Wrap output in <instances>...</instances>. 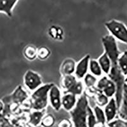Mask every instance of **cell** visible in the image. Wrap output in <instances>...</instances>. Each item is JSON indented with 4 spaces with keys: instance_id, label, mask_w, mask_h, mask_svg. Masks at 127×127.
Returning a JSON list of instances; mask_svg holds the SVG:
<instances>
[{
    "instance_id": "obj_2",
    "label": "cell",
    "mask_w": 127,
    "mask_h": 127,
    "mask_svg": "<svg viewBox=\"0 0 127 127\" xmlns=\"http://www.w3.org/2000/svg\"><path fill=\"white\" fill-rule=\"evenodd\" d=\"M54 83L45 84L33 92L31 97L30 107L33 110H45L48 104V94Z\"/></svg>"
},
{
    "instance_id": "obj_16",
    "label": "cell",
    "mask_w": 127,
    "mask_h": 127,
    "mask_svg": "<svg viewBox=\"0 0 127 127\" xmlns=\"http://www.w3.org/2000/svg\"><path fill=\"white\" fill-rule=\"evenodd\" d=\"M120 118L127 121V84H125L123 89V98L120 108L118 109Z\"/></svg>"
},
{
    "instance_id": "obj_3",
    "label": "cell",
    "mask_w": 127,
    "mask_h": 127,
    "mask_svg": "<svg viewBox=\"0 0 127 127\" xmlns=\"http://www.w3.org/2000/svg\"><path fill=\"white\" fill-rule=\"evenodd\" d=\"M102 43L106 53L109 57L112 64H118V59L121 54L118 47L116 38L112 35H106L102 38Z\"/></svg>"
},
{
    "instance_id": "obj_25",
    "label": "cell",
    "mask_w": 127,
    "mask_h": 127,
    "mask_svg": "<svg viewBox=\"0 0 127 127\" xmlns=\"http://www.w3.org/2000/svg\"><path fill=\"white\" fill-rule=\"evenodd\" d=\"M51 55L50 50L46 46H41L38 48L37 57L39 60L45 61Z\"/></svg>"
},
{
    "instance_id": "obj_21",
    "label": "cell",
    "mask_w": 127,
    "mask_h": 127,
    "mask_svg": "<svg viewBox=\"0 0 127 127\" xmlns=\"http://www.w3.org/2000/svg\"><path fill=\"white\" fill-rule=\"evenodd\" d=\"M89 70L90 72L96 77H100L102 74V69L100 65L98 60H90Z\"/></svg>"
},
{
    "instance_id": "obj_23",
    "label": "cell",
    "mask_w": 127,
    "mask_h": 127,
    "mask_svg": "<svg viewBox=\"0 0 127 127\" xmlns=\"http://www.w3.org/2000/svg\"><path fill=\"white\" fill-rule=\"evenodd\" d=\"M78 79L74 85L70 88L68 91L64 93H71L76 96H80L83 94L84 90L83 83L81 81H79Z\"/></svg>"
},
{
    "instance_id": "obj_26",
    "label": "cell",
    "mask_w": 127,
    "mask_h": 127,
    "mask_svg": "<svg viewBox=\"0 0 127 127\" xmlns=\"http://www.w3.org/2000/svg\"><path fill=\"white\" fill-rule=\"evenodd\" d=\"M97 119L95 117L94 109L90 106L88 107V115H87V125L90 127H96L97 125Z\"/></svg>"
},
{
    "instance_id": "obj_32",
    "label": "cell",
    "mask_w": 127,
    "mask_h": 127,
    "mask_svg": "<svg viewBox=\"0 0 127 127\" xmlns=\"http://www.w3.org/2000/svg\"><path fill=\"white\" fill-rule=\"evenodd\" d=\"M125 81L127 82V78H126V79H125Z\"/></svg>"
},
{
    "instance_id": "obj_24",
    "label": "cell",
    "mask_w": 127,
    "mask_h": 127,
    "mask_svg": "<svg viewBox=\"0 0 127 127\" xmlns=\"http://www.w3.org/2000/svg\"><path fill=\"white\" fill-rule=\"evenodd\" d=\"M84 85L90 89L93 87H95V85L97 83V77L92 74L87 73L84 77Z\"/></svg>"
},
{
    "instance_id": "obj_30",
    "label": "cell",
    "mask_w": 127,
    "mask_h": 127,
    "mask_svg": "<svg viewBox=\"0 0 127 127\" xmlns=\"http://www.w3.org/2000/svg\"><path fill=\"white\" fill-rule=\"evenodd\" d=\"M12 125L10 124V121H8V118L4 116L3 113L0 114V127H6V126H12Z\"/></svg>"
},
{
    "instance_id": "obj_5",
    "label": "cell",
    "mask_w": 127,
    "mask_h": 127,
    "mask_svg": "<svg viewBox=\"0 0 127 127\" xmlns=\"http://www.w3.org/2000/svg\"><path fill=\"white\" fill-rule=\"evenodd\" d=\"M24 83L29 91L34 92L43 85V81L39 74L35 71L28 70L24 76Z\"/></svg>"
},
{
    "instance_id": "obj_20",
    "label": "cell",
    "mask_w": 127,
    "mask_h": 127,
    "mask_svg": "<svg viewBox=\"0 0 127 127\" xmlns=\"http://www.w3.org/2000/svg\"><path fill=\"white\" fill-rule=\"evenodd\" d=\"M94 113H95V117L97 119V125L99 126H104L105 123H107L106 118H105L104 111L102 109V107H100L98 105H96L94 108Z\"/></svg>"
},
{
    "instance_id": "obj_4",
    "label": "cell",
    "mask_w": 127,
    "mask_h": 127,
    "mask_svg": "<svg viewBox=\"0 0 127 127\" xmlns=\"http://www.w3.org/2000/svg\"><path fill=\"white\" fill-rule=\"evenodd\" d=\"M104 25L112 36L127 45V28L123 22L112 20L105 22Z\"/></svg>"
},
{
    "instance_id": "obj_27",
    "label": "cell",
    "mask_w": 127,
    "mask_h": 127,
    "mask_svg": "<svg viewBox=\"0 0 127 127\" xmlns=\"http://www.w3.org/2000/svg\"><path fill=\"white\" fill-rule=\"evenodd\" d=\"M55 122V119L54 115H52V114H48L46 115L45 114L41 120V125L43 127H50L54 125Z\"/></svg>"
},
{
    "instance_id": "obj_15",
    "label": "cell",
    "mask_w": 127,
    "mask_h": 127,
    "mask_svg": "<svg viewBox=\"0 0 127 127\" xmlns=\"http://www.w3.org/2000/svg\"><path fill=\"white\" fill-rule=\"evenodd\" d=\"M45 110H34L29 116V122L31 125L38 126L41 122V120L45 114Z\"/></svg>"
},
{
    "instance_id": "obj_9",
    "label": "cell",
    "mask_w": 127,
    "mask_h": 127,
    "mask_svg": "<svg viewBox=\"0 0 127 127\" xmlns=\"http://www.w3.org/2000/svg\"><path fill=\"white\" fill-rule=\"evenodd\" d=\"M104 113H105V118L107 123L115 119L117 112L118 111L117 103L115 99V97L110 98L108 103L104 106Z\"/></svg>"
},
{
    "instance_id": "obj_31",
    "label": "cell",
    "mask_w": 127,
    "mask_h": 127,
    "mask_svg": "<svg viewBox=\"0 0 127 127\" xmlns=\"http://www.w3.org/2000/svg\"><path fill=\"white\" fill-rule=\"evenodd\" d=\"M4 109V104L2 100H0V114L3 113Z\"/></svg>"
},
{
    "instance_id": "obj_6",
    "label": "cell",
    "mask_w": 127,
    "mask_h": 127,
    "mask_svg": "<svg viewBox=\"0 0 127 127\" xmlns=\"http://www.w3.org/2000/svg\"><path fill=\"white\" fill-rule=\"evenodd\" d=\"M96 87L109 98L115 96L116 92V87L114 81L111 80L108 76L100 78L96 84Z\"/></svg>"
},
{
    "instance_id": "obj_14",
    "label": "cell",
    "mask_w": 127,
    "mask_h": 127,
    "mask_svg": "<svg viewBox=\"0 0 127 127\" xmlns=\"http://www.w3.org/2000/svg\"><path fill=\"white\" fill-rule=\"evenodd\" d=\"M78 80V78L73 74L62 76L61 79V87L64 92L68 91Z\"/></svg>"
},
{
    "instance_id": "obj_17",
    "label": "cell",
    "mask_w": 127,
    "mask_h": 127,
    "mask_svg": "<svg viewBox=\"0 0 127 127\" xmlns=\"http://www.w3.org/2000/svg\"><path fill=\"white\" fill-rule=\"evenodd\" d=\"M98 61L99 62L100 65L102 69L103 72L108 75L110 72V70H111L112 64H111V61L109 57L105 52H104L102 55L98 58Z\"/></svg>"
},
{
    "instance_id": "obj_10",
    "label": "cell",
    "mask_w": 127,
    "mask_h": 127,
    "mask_svg": "<svg viewBox=\"0 0 127 127\" xmlns=\"http://www.w3.org/2000/svg\"><path fill=\"white\" fill-rule=\"evenodd\" d=\"M77 96L71 93H63L62 97V107L66 111L69 112L76 104Z\"/></svg>"
},
{
    "instance_id": "obj_19",
    "label": "cell",
    "mask_w": 127,
    "mask_h": 127,
    "mask_svg": "<svg viewBox=\"0 0 127 127\" xmlns=\"http://www.w3.org/2000/svg\"><path fill=\"white\" fill-rule=\"evenodd\" d=\"M23 54L26 59L32 61L38 58V48L34 45H28L24 49Z\"/></svg>"
},
{
    "instance_id": "obj_12",
    "label": "cell",
    "mask_w": 127,
    "mask_h": 127,
    "mask_svg": "<svg viewBox=\"0 0 127 127\" xmlns=\"http://www.w3.org/2000/svg\"><path fill=\"white\" fill-rule=\"evenodd\" d=\"M19 0H0V13H3L7 17H12L13 10Z\"/></svg>"
},
{
    "instance_id": "obj_18",
    "label": "cell",
    "mask_w": 127,
    "mask_h": 127,
    "mask_svg": "<svg viewBox=\"0 0 127 127\" xmlns=\"http://www.w3.org/2000/svg\"><path fill=\"white\" fill-rule=\"evenodd\" d=\"M91 93L95 94V102L97 105L100 107H104L108 103L109 98L107 97L104 93L97 89V87L94 88V92H91Z\"/></svg>"
},
{
    "instance_id": "obj_13",
    "label": "cell",
    "mask_w": 127,
    "mask_h": 127,
    "mask_svg": "<svg viewBox=\"0 0 127 127\" xmlns=\"http://www.w3.org/2000/svg\"><path fill=\"white\" fill-rule=\"evenodd\" d=\"M48 34L52 39L62 41L64 39V31L61 27L59 26H50L48 31Z\"/></svg>"
},
{
    "instance_id": "obj_1",
    "label": "cell",
    "mask_w": 127,
    "mask_h": 127,
    "mask_svg": "<svg viewBox=\"0 0 127 127\" xmlns=\"http://www.w3.org/2000/svg\"><path fill=\"white\" fill-rule=\"evenodd\" d=\"M89 106L88 97L83 94L78 98L76 105L69 111L73 125L76 127H87L88 107Z\"/></svg>"
},
{
    "instance_id": "obj_29",
    "label": "cell",
    "mask_w": 127,
    "mask_h": 127,
    "mask_svg": "<svg viewBox=\"0 0 127 127\" xmlns=\"http://www.w3.org/2000/svg\"><path fill=\"white\" fill-rule=\"evenodd\" d=\"M73 125L72 120H68V119H64L60 121V123L58 124V127H71Z\"/></svg>"
},
{
    "instance_id": "obj_7",
    "label": "cell",
    "mask_w": 127,
    "mask_h": 127,
    "mask_svg": "<svg viewBox=\"0 0 127 127\" xmlns=\"http://www.w3.org/2000/svg\"><path fill=\"white\" fill-rule=\"evenodd\" d=\"M62 97L60 88L54 84L49 91L48 100L51 106L55 111H59L62 107Z\"/></svg>"
},
{
    "instance_id": "obj_11",
    "label": "cell",
    "mask_w": 127,
    "mask_h": 127,
    "mask_svg": "<svg viewBox=\"0 0 127 127\" xmlns=\"http://www.w3.org/2000/svg\"><path fill=\"white\" fill-rule=\"evenodd\" d=\"M76 66V64L75 61L72 59L68 58L64 60L61 64L60 72L62 76L73 74L75 72Z\"/></svg>"
},
{
    "instance_id": "obj_22",
    "label": "cell",
    "mask_w": 127,
    "mask_h": 127,
    "mask_svg": "<svg viewBox=\"0 0 127 127\" xmlns=\"http://www.w3.org/2000/svg\"><path fill=\"white\" fill-rule=\"evenodd\" d=\"M118 65L123 74L127 76V51L120 54L118 59Z\"/></svg>"
},
{
    "instance_id": "obj_28",
    "label": "cell",
    "mask_w": 127,
    "mask_h": 127,
    "mask_svg": "<svg viewBox=\"0 0 127 127\" xmlns=\"http://www.w3.org/2000/svg\"><path fill=\"white\" fill-rule=\"evenodd\" d=\"M107 126L109 127H127V121L123 119H114L111 121L107 123Z\"/></svg>"
},
{
    "instance_id": "obj_8",
    "label": "cell",
    "mask_w": 127,
    "mask_h": 127,
    "mask_svg": "<svg viewBox=\"0 0 127 127\" xmlns=\"http://www.w3.org/2000/svg\"><path fill=\"white\" fill-rule=\"evenodd\" d=\"M90 60V55H87L76 64L74 75L79 80L83 79L84 77L88 73V71L89 69Z\"/></svg>"
}]
</instances>
